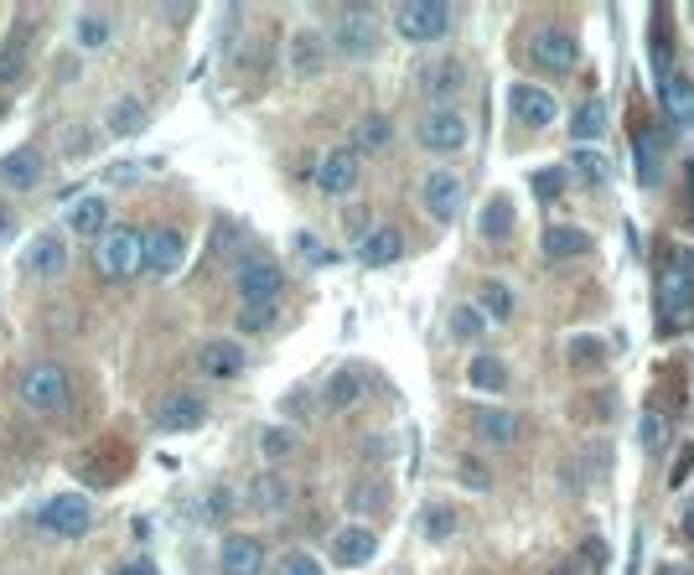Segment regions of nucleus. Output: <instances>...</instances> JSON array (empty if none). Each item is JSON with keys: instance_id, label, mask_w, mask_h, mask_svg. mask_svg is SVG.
<instances>
[{"instance_id": "c85d7f7f", "label": "nucleus", "mask_w": 694, "mask_h": 575, "mask_svg": "<svg viewBox=\"0 0 694 575\" xmlns=\"http://www.w3.org/2000/svg\"><path fill=\"white\" fill-rule=\"evenodd\" d=\"M290 498H296V488H290L280 472H259L255 482H249V503H255L259 513H286Z\"/></svg>"}, {"instance_id": "09e8293b", "label": "nucleus", "mask_w": 694, "mask_h": 575, "mask_svg": "<svg viewBox=\"0 0 694 575\" xmlns=\"http://www.w3.org/2000/svg\"><path fill=\"white\" fill-rule=\"evenodd\" d=\"M601 353H607V348H601V338H591V332H580V338L570 342V363H576V369H591V363H601Z\"/></svg>"}, {"instance_id": "2eb2a0df", "label": "nucleus", "mask_w": 694, "mask_h": 575, "mask_svg": "<svg viewBox=\"0 0 694 575\" xmlns=\"http://www.w3.org/2000/svg\"><path fill=\"white\" fill-rule=\"evenodd\" d=\"M265 565H270V555H265V544H259L255 534H228V540L218 544L223 575H265Z\"/></svg>"}, {"instance_id": "20e7f679", "label": "nucleus", "mask_w": 694, "mask_h": 575, "mask_svg": "<svg viewBox=\"0 0 694 575\" xmlns=\"http://www.w3.org/2000/svg\"><path fill=\"white\" fill-rule=\"evenodd\" d=\"M36 529L52 534V540H84L94 529V503L84 492H57V498H47L36 508Z\"/></svg>"}, {"instance_id": "412c9836", "label": "nucleus", "mask_w": 694, "mask_h": 575, "mask_svg": "<svg viewBox=\"0 0 694 575\" xmlns=\"http://www.w3.org/2000/svg\"><path fill=\"white\" fill-rule=\"evenodd\" d=\"M0 187H6V192H32V187H42V151H36V146H17V151L0 156Z\"/></svg>"}, {"instance_id": "f3484780", "label": "nucleus", "mask_w": 694, "mask_h": 575, "mask_svg": "<svg viewBox=\"0 0 694 575\" xmlns=\"http://www.w3.org/2000/svg\"><path fill=\"white\" fill-rule=\"evenodd\" d=\"M519 415L513 409H498V405H477L472 409V436L482 440V446H492V451H509L513 440H519Z\"/></svg>"}, {"instance_id": "ea45409f", "label": "nucleus", "mask_w": 694, "mask_h": 575, "mask_svg": "<svg viewBox=\"0 0 694 575\" xmlns=\"http://www.w3.org/2000/svg\"><path fill=\"white\" fill-rule=\"evenodd\" d=\"M638 440H643L648 457H659L663 446H669V420H663L659 409H643V415H638Z\"/></svg>"}, {"instance_id": "13d9d810", "label": "nucleus", "mask_w": 694, "mask_h": 575, "mask_svg": "<svg viewBox=\"0 0 694 575\" xmlns=\"http://www.w3.org/2000/svg\"><path fill=\"white\" fill-rule=\"evenodd\" d=\"M161 17H171V21H186V17H192V6H161Z\"/></svg>"}, {"instance_id": "a878e982", "label": "nucleus", "mask_w": 694, "mask_h": 575, "mask_svg": "<svg viewBox=\"0 0 694 575\" xmlns=\"http://www.w3.org/2000/svg\"><path fill=\"white\" fill-rule=\"evenodd\" d=\"M373 555H378V534H373V529L348 524L332 534V560H338V565H369Z\"/></svg>"}, {"instance_id": "c756f323", "label": "nucleus", "mask_w": 694, "mask_h": 575, "mask_svg": "<svg viewBox=\"0 0 694 575\" xmlns=\"http://www.w3.org/2000/svg\"><path fill=\"white\" fill-rule=\"evenodd\" d=\"M467 384H472V390H482V394H503V390H509V363H503L498 353L467 358Z\"/></svg>"}, {"instance_id": "393cba45", "label": "nucleus", "mask_w": 694, "mask_h": 575, "mask_svg": "<svg viewBox=\"0 0 694 575\" xmlns=\"http://www.w3.org/2000/svg\"><path fill=\"white\" fill-rule=\"evenodd\" d=\"M540 249H544V259H580V254H591V234H586L580 223H549Z\"/></svg>"}, {"instance_id": "a18cd8bd", "label": "nucleus", "mask_w": 694, "mask_h": 575, "mask_svg": "<svg viewBox=\"0 0 694 575\" xmlns=\"http://www.w3.org/2000/svg\"><path fill=\"white\" fill-rule=\"evenodd\" d=\"M296 254H301L306 265H332V259H338V249H327V244L311 234V228H301V234H296Z\"/></svg>"}, {"instance_id": "864d4df0", "label": "nucleus", "mask_w": 694, "mask_h": 575, "mask_svg": "<svg viewBox=\"0 0 694 575\" xmlns=\"http://www.w3.org/2000/svg\"><path fill=\"white\" fill-rule=\"evenodd\" d=\"M109 575H156V565L146 555H136V560H119V565H109Z\"/></svg>"}, {"instance_id": "cd10ccee", "label": "nucleus", "mask_w": 694, "mask_h": 575, "mask_svg": "<svg viewBox=\"0 0 694 575\" xmlns=\"http://www.w3.org/2000/svg\"><path fill=\"white\" fill-rule=\"evenodd\" d=\"M513 228H519V207H513V198H492V203L482 207V219H477V234L488 238V244H509Z\"/></svg>"}, {"instance_id": "603ef678", "label": "nucleus", "mask_w": 694, "mask_h": 575, "mask_svg": "<svg viewBox=\"0 0 694 575\" xmlns=\"http://www.w3.org/2000/svg\"><path fill=\"white\" fill-rule=\"evenodd\" d=\"M690 472H694V440H684V446H679V457H674V467H669V488L690 482Z\"/></svg>"}, {"instance_id": "79ce46f5", "label": "nucleus", "mask_w": 694, "mask_h": 575, "mask_svg": "<svg viewBox=\"0 0 694 575\" xmlns=\"http://www.w3.org/2000/svg\"><path fill=\"white\" fill-rule=\"evenodd\" d=\"M234 322H238V332H249V338H255V332H270V327L275 322H280V306H238V317H234Z\"/></svg>"}, {"instance_id": "6e6d98bb", "label": "nucleus", "mask_w": 694, "mask_h": 575, "mask_svg": "<svg viewBox=\"0 0 694 575\" xmlns=\"http://www.w3.org/2000/svg\"><path fill=\"white\" fill-rule=\"evenodd\" d=\"M363 457H394V440L389 436H363Z\"/></svg>"}, {"instance_id": "e433bc0d", "label": "nucleus", "mask_w": 694, "mask_h": 575, "mask_svg": "<svg viewBox=\"0 0 694 575\" xmlns=\"http://www.w3.org/2000/svg\"><path fill=\"white\" fill-rule=\"evenodd\" d=\"M389 146H394V125L384 115H369L363 125H357V146H353V151L378 156V151H389Z\"/></svg>"}, {"instance_id": "052dcab7", "label": "nucleus", "mask_w": 694, "mask_h": 575, "mask_svg": "<svg viewBox=\"0 0 694 575\" xmlns=\"http://www.w3.org/2000/svg\"><path fill=\"white\" fill-rule=\"evenodd\" d=\"M659 575H690V565H684V560H679V565H663Z\"/></svg>"}, {"instance_id": "58836bf2", "label": "nucleus", "mask_w": 694, "mask_h": 575, "mask_svg": "<svg viewBox=\"0 0 694 575\" xmlns=\"http://www.w3.org/2000/svg\"><path fill=\"white\" fill-rule=\"evenodd\" d=\"M570 167H576L591 187H607V182H611L607 156H601V151H591V146H576V151H570Z\"/></svg>"}, {"instance_id": "c03bdc74", "label": "nucleus", "mask_w": 694, "mask_h": 575, "mask_svg": "<svg viewBox=\"0 0 694 575\" xmlns=\"http://www.w3.org/2000/svg\"><path fill=\"white\" fill-rule=\"evenodd\" d=\"M290 451H296V430H286V425H265V430H259V457L280 461V457H290Z\"/></svg>"}, {"instance_id": "f704fd0d", "label": "nucleus", "mask_w": 694, "mask_h": 575, "mask_svg": "<svg viewBox=\"0 0 694 575\" xmlns=\"http://www.w3.org/2000/svg\"><path fill=\"white\" fill-rule=\"evenodd\" d=\"M68 228L84 238H99L104 228H109V203L104 198H84V203L68 207Z\"/></svg>"}, {"instance_id": "3c124183", "label": "nucleus", "mask_w": 694, "mask_h": 575, "mask_svg": "<svg viewBox=\"0 0 694 575\" xmlns=\"http://www.w3.org/2000/svg\"><path fill=\"white\" fill-rule=\"evenodd\" d=\"M457 477H461V488H467V492H488L492 488V472L482 467V461H472V457L457 467Z\"/></svg>"}, {"instance_id": "1a4fd4ad", "label": "nucleus", "mask_w": 694, "mask_h": 575, "mask_svg": "<svg viewBox=\"0 0 694 575\" xmlns=\"http://www.w3.org/2000/svg\"><path fill=\"white\" fill-rule=\"evenodd\" d=\"M528 63L540 73H555V78H565V73L580 68V42L570 26H540V32L528 36Z\"/></svg>"}, {"instance_id": "6e6552de", "label": "nucleus", "mask_w": 694, "mask_h": 575, "mask_svg": "<svg viewBox=\"0 0 694 575\" xmlns=\"http://www.w3.org/2000/svg\"><path fill=\"white\" fill-rule=\"evenodd\" d=\"M99 275L104 280H136L140 275V228L130 223H109L99 234Z\"/></svg>"}, {"instance_id": "dca6fc26", "label": "nucleus", "mask_w": 694, "mask_h": 575, "mask_svg": "<svg viewBox=\"0 0 694 575\" xmlns=\"http://www.w3.org/2000/svg\"><path fill=\"white\" fill-rule=\"evenodd\" d=\"M197 369L207 379H238V373L249 369V353H244V342L238 338H207L197 348Z\"/></svg>"}, {"instance_id": "e2e57ef3", "label": "nucleus", "mask_w": 694, "mask_h": 575, "mask_svg": "<svg viewBox=\"0 0 694 575\" xmlns=\"http://www.w3.org/2000/svg\"><path fill=\"white\" fill-rule=\"evenodd\" d=\"M690 192H694V161H690Z\"/></svg>"}, {"instance_id": "49530a36", "label": "nucleus", "mask_w": 694, "mask_h": 575, "mask_svg": "<svg viewBox=\"0 0 694 575\" xmlns=\"http://www.w3.org/2000/svg\"><path fill=\"white\" fill-rule=\"evenodd\" d=\"M580 565L601 575V571L611 565V544L601 540V534H586V540H580Z\"/></svg>"}, {"instance_id": "0eeeda50", "label": "nucleus", "mask_w": 694, "mask_h": 575, "mask_svg": "<svg viewBox=\"0 0 694 575\" xmlns=\"http://www.w3.org/2000/svg\"><path fill=\"white\" fill-rule=\"evenodd\" d=\"M451 21H457V11L446 0H405V6H394V32L405 42H440L451 32Z\"/></svg>"}, {"instance_id": "7c9ffc66", "label": "nucleus", "mask_w": 694, "mask_h": 575, "mask_svg": "<svg viewBox=\"0 0 694 575\" xmlns=\"http://www.w3.org/2000/svg\"><path fill=\"white\" fill-rule=\"evenodd\" d=\"M26 57H32V26L21 21L17 32L0 42V84H17L21 73H26Z\"/></svg>"}, {"instance_id": "b1692460", "label": "nucleus", "mask_w": 694, "mask_h": 575, "mask_svg": "<svg viewBox=\"0 0 694 575\" xmlns=\"http://www.w3.org/2000/svg\"><path fill=\"white\" fill-rule=\"evenodd\" d=\"M420 84H425V94H430V99H457L461 88L472 84V73H467V63H457V57H436V63H430V68L420 73Z\"/></svg>"}, {"instance_id": "6ab92c4d", "label": "nucleus", "mask_w": 694, "mask_h": 575, "mask_svg": "<svg viewBox=\"0 0 694 575\" xmlns=\"http://www.w3.org/2000/svg\"><path fill=\"white\" fill-rule=\"evenodd\" d=\"M286 63L296 78H317V73H327V63H332V47H327V36L322 32H296L290 36V47H286Z\"/></svg>"}, {"instance_id": "f257e3e1", "label": "nucleus", "mask_w": 694, "mask_h": 575, "mask_svg": "<svg viewBox=\"0 0 694 575\" xmlns=\"http://www.w3.org/2000/svg\"><path fill=\"white\" fill-rule=\"evenodd\" d=\"M17 400L32 415H63L73 400V379L68 369L57 363V358H36V363H26L21 369V384H17Z\"/></svg>"}, {"instance_id": "f8f14e48", "label": "nucleus", "mask_w": 694, "mask_h": 575, "mask_svg": "<svg viewBox=\"0 0 694 575\" xmlns=\"http://www.w3.org/2000/svg\"><path fill=\"white\" fill-rule=\"evenodd\" d=\"M420 203L436 223H451L461 213V203H467V187H461L457 171H425L420 177Z\"/></svg>"}, {"instance_id": "a19ab883", "label": "nucleus", "mask_w": 694, "mask_h": 575, "mask_svg": "<svg viewBox=\"0 0 694 575\" xmlns=\"http://www.w3.org/2000/svg\"><path fill=\"white\" fill-rule=\"evenodd\" d=\"M482 311H488V322H509L513 317V290L503 286V280H488V286H482Z\"/></svg>"}, {"instance_id": "39448f33", "label": "nucleus", "mask_w": 694, "mask_h": 575, "mask_svg": "<svg viewBox=\"0 0 694 575\" xmlns=\"http://www.w3.org/2000/svg\"><path fill=\"white\" fill-rule=\"evenodd\" d=\"M186 259V234L177 223H156V228H140V275L151 280H167V275L182 270Z\"/></svg>"}, {"instance_id": "4c0bfd02", "label": "nucleus", "mask_w": 694, "mask_h": 575, "mask_svg": "<svg viewBox=\"0 0 694 575\" xmlns=\"http://www.w3.org/2000/svg\"><path fill=\"white\" fill-rule=\"evenodd\" d=\"M488 311H482V306L477 301H461L457 311H451V338H461V342H472V338H482V332H488Z\"/></svg>"}, {"instance_id": "7ed1b4c3", "label": "nucleus", "mask_w": 694, "mask_h": 575, "mask_svg": "<svg viewBox=\"0 0 694 575\" xmlns=\"http://www.w3.org/2000/svg\"><path fill=\"white\" fill-rule=\"evenodd\" d=\"M659 317H663V327L694 322V254L690 249H679L674 265L659 270Z\"/></svg>"}, {"instance_id": "4be33fe9", "label": "nucleus", "mask_w": 694, "mask_h": 575, "mask_svg": "<svg viewBox=\"0 0 694 575\" xmlns=\"http://www.w3.org/2000/svg\"><path fill=\"white\" fill-rule=\"evenodd\" d=\"M21 270L36 275V280H57V275L68 270V244H63V234L32 238V249L21 254Z\"/></svg>"}, {"instance_id": "423d86ee", "label": "nucleus", "mask_w": 694, "mask_h": 575, "mask_svg": "<svg viewBox=\"0 0 694 575\" xmlns=\"http://www.w3.org/2000/svg\"><path fill=\"white\" fill-rule=\"evenodd\" d=\"M234 290L244 306H270L286 290V270L275 265L270 254H244L234 265Z\"/></svg>"}, {"instance_id": "4d7b16f0", "label": "nucleus", "mask_w": 694, "mask_h": 575, "mask_svg": "<svg viewBox=\"0 0 694 575\" xmlns=\"http://www.w3.org/2000/svg\"><path fill=\"white\" fill-rule=\"evenodd\" d=\"M11 234H17V213H11V207L0 203V244H6Z\"/></svg>"}, {"instance_id": "bf43d9fd", "label": "nucleus", "mask_w": 694, "mask_h": 575, "mask_svg": "<svg viewBox=\"0 0 694 575\" xmlns=\"http://www.w3.org/2000/svg\"><path fill=\"white\" fill-rule=\"evenodd\" d=\"M684 534H690V540H694V498H690V503H684Z\"/></svg>"}, {"instance_id": "de8ad7c7", "label": "nucleus", "mask_w": 694, "mask_h": 575, "mask_svg": "<svg viewBox=\"0 0 694 575\" xmlns=\"http://www.w3.org/2000/svg\"><path fill=\"white\" fill-rule=\"evenodd\" d=\"M280 575H327V571H322V560H317V555H306V550H286V555H280Z\"/></svg>"}, {"instance_id": "2f4dec72", "label": "nucleus", "mask_w": 694, "mask_h": 575, "mask_svg": "<svg viewBox=\"0 0 694 575\" xmlns=\"http://www.w3.org/2000/svg\"><path fill=\"white\" fill-rule=\"evenodd\" d=\"M357 400H363V369H338L332 379H327L322 405L332 409V415H342V409H353Z\"/></svg>"}, {"instance_id": "f03ea898", "label": "nucleus", "mask_w": 694, "mask_h": 575, "mask_svg": "<svg viewBox=\"0 0 694 575\" xmlns=\"http://www.w3.org/2000/svg\"><path fill=\"white\" fill-rule=\"evenodd\" d=\"M327 47L338 52V57H348V63H369L384 47V26H378V17H373L369 6H342Z\"/></svg>"}, {"instance_id": "ddd939ff", "label": "nucleus", "mask_w": 694, "mask_h": 575, "mask_svg": "<svg viewBox=\"0 0 694 575\" xmlns=\"http://www.w3.org/2000/svg\"><path fill=\"white\" fill-rule=\"evenodd\" d=\"M509 115L519 119V125H528V130H549L559 104H555V94L540 84H509Z\"/></svg>"}, {"instance_id": "72a5a7b5", "label": "nucleus", "mask_w": 694, "mask_h": 575, "mask_svg": "<svg viewBox=\"0 0 694 575\" xmlns=\"http://www.w3.org/2000/svg\"><path fill=\"white\" fill-rule=\"evenodd\" d=\"M457 529H461V513L451 503H425L420 508V534L430 544H446V540H457Z\"/></svg>"}, {"instance_id": "9d476101", "label": "nucleus", "mask_w": 694, "mask_h": 575, "mask_svg": "<svg viewBox=\"0 0 694 575\" xmlns=\"http://www.w3.org/2000/svg\"><path fill=\"white\" fill-rule=\"evenodd\" d=\"M420 146L425 151H436V156H451V151H461L467 146V119L451 109V104H436V109H425L420 115Z\"/></svg>"}, {"instance_id": "5701e85b", "label": "nucleus", "mask_w": 694, "mask_h": 575, "mask_svg": "<svg viewBox=\"0 0 694 575\" xmlns=\"http://www.w3.org/2000/svg\"><path fill=\"white\" fill-rule=\"evenodd\" d=\"M399 254H405V234L394 223H378V228H369V234L357 238V265H369V270H384Z\"/></svg>"}, {"instance_id": "4468645a", "label": "nucleus", "mask_w": 694, "mask_h": 575, "mask_svg": "<svg viewBox=\"0 0 694 575\" xmlns=\"http://www.w3.org/2000/svg\"><path fill=\"white\" fill-rule=\"evenodd\" d=\"M151 420H156V430H167V436H177V430H197V425L207 420V400L203 394H192V390H177L156 405Z\"/></svg>"}, {"instance_id": "8fccbe9b", "label": "nucleus", "mask_w": 694, "mask_h": 575, "mask_svg": "<svg viewBox=\"0 0 694 575\" xmlns=\"http://www.w3.org/2000/svg\"><path fill=\"white\" fill-rule=\"evenodd\" d=\"M528 187H534L540 198H559V192H565V167H540L528 177Z\"/></svg>"}, {"instance_id": "c9c22d12", "label": "nucleus", "mask_w": 694, "mask_h": 575, "mask_svg": "<svg viewBox=\"0 0 694 575\" xmlns=\"http://www.w3.org/2000/svg\"><path fill=\"white\" fill-rule=\"evenodd\" d=\"M109 32H115V26H109V17H104V11H84V17L73 21V42H78L84 52L104 47V42H109Z\"/></svg>"}, {"instance_id": "a211bd4d", "label": "nucleus", "mask_w": 694, "mask_h": 575, "mask_svg": "<svg viewBox=\"0 0 694 575\" xmlns=\"http://www.w3.org/2000/svg\"><path fill=\"white\" fill-rule=\"evenodd\" d=\"M659 104H663V115H669V125H674L679 136H694V84L684 73L659 78Z\"/></svg>"}, {"instance_id": "473e14b6", "label": "nucleus", "mask_w": 694, "mask_h": 575, "mask_svg": "<svg viewBox=\"0 0 694 575\" xmlns=\"http://www.w3.org/2000/svg\"><path fill=\"white\" fill-rule=\"evenodd\" d=\"M570 136H576V146H591V140L607 136V104L580 99L576 109H570Z\"/></svg>"}, {"instance_id": "680f3d73", "label": "nucleus", "mask_w": 694, "mask_h": 575, "mask_svg": "<svg viewBox=\"0 0 694 575\" xmlns=\"http://www.w3.org/2000/svg\"><path fill=\"white\" fill-rule=\"evenodd\" d=\"M544 575H580V565H555V571H544Z\"/></svg>"}, {"instance_id": "9b49d317", "label": "nucleus", "mask_w": 694, "mask_h": 575, "mask_svg": "<svg viewBox=\"0 0 694 575\" xmlns=\"http://www.w3.org/2000/svg\"><path fill=\"white\" fill-rule=\"evenodd\" d=\"M311 182L322 198H348L357 187V151L353 146H332V151L317 156V167H311Z\"/></svg>"}, {"instance_id": "bb28decb", "label": "nucleus", "mask_w": 694, "mask_h": 575, "mask_svg": "<svg viewBox=\"0 0 694 575\" xmlns=\"http://www.w3.org/2000/svg\"><path fill=\"white\" fill-rule=\"evenodd\" d=\"M104 125H109V136L136 140V136H146V130H151V109L125 94V99H115L109 109H104Z\"/></svg>"}, {"instance_id": "5fc2aeb1", "label": "nucleus", "mask_w": 694, "mask_h": 575, "mask_svg": "<svg viewBox=\"0 0 694 575\" xmlns=\"http://www.w3.org/2000/svg\"><path fill=\"white\" fill-rule=\"evenodd\" d=\"M228 508H234V498H228L223 488H213V498L203 503V513H207V519H228Z\"/></svg>"}, {"instance_id": "37998d69", "label": "nucleus", "mask_w": 694, "mask_h": 575, "mask_svg": "<svg viewBox=\"0 0 694 575\" xmlns=\"http://www.w3.org/2000/svg\"><path fill=\"white\" fill-rule=\"evenodd\" d=\"M389 482H363V488L348 492V508H357V513H378V508H389Z\"/></svg>"}, {"instance_id": "aec40b11", "label": "nucleus", "mask_w": 694, "mask_h": 575, "mask_svg": "<svg viewBox=\"0 0 694 575\" xmlns=\"http://www.w3.org/2000/svg\"><path fill=\"white\" fill-rule=\"evenodd\" d=\"M663 146H669V136H663L659 125H643V130L632 136V171H638L643 187L663 182Z\"/></svg>"}]
</instances>
